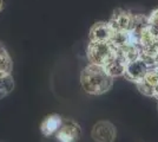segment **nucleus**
<instances>
[{"label": "nucleus", "instance_id": "1", "mask_svg": "<svg viewBox=\"0 0 158 142\" xmlns=\"http://www.w3.org/2000/svg\"><path fill=\"white\" fill-rule=\"evenodd\" d=\"M111 76L106 74L105 69L102 65L89 64L83 69L80 74V83L86 94L99 96L110 91L113 85Z\"/></svg>", "mask_w": 158, "mask_h": 142}, {"label": "nucleus", "instance_id": "2", "mask_svg": "<svg viewBox=\"0 0 158 142\" xmlns=\"http://www.w3.org/2000/svg\"><path fill=\"white\" fill-rule=\"evenodd\" d=\"M86 56L91 64L104 67L117 57V49L111 41H90Z\"/></svg>", "mask_w": 158, "mask_h": 142}, {"label": "nucleus", "instance_id": "3", "mask_svg": "<svg viewBox=\"0 0 158 142\" xmlns=\"http://www.w3.org/2000/svg\"><path fill=\"white\" fill-rule=\"evenodd\" d=\"M54 136L57 142H78L81 136V128L72 118H63Z\"/></svg>", "mask_w": 158, "mask_h": 142}, {"label": "nucleus", "instance_id": "4", "mask_svg": "<svg viewBox=\"0 0 158 142\" xmlns=\"http://www.w3.org/2000/svg\"><path fill=\"white\" fill-rule=\"evenodd\" d=\"M94 142H114L117 137V129L109 121H98L91 130Z\"/></svg>", "mask_w": 158, "mask_h": 142}, {"label": "nucleus", "instance_id": "5", "mask_svg": "<svg viewBox=\"0 0 158 142\" xmlns=\"http://www.w3.org/2000/svg\"><path fill=\"white\" fill-rule=\"evenodd\" d=\"M133 19H135V14L132 12L124 8H116L112 13L111 19L109 20V24L114 31L117 30L130 31L133 26Z\"/></svg>", "mask_w": 158, "mask_h": 142}, {"label": "nucleus", "instance_id": "6", "mask_svg": "<svg viewBox=\"0 0 158 142\" xmlns=\"http://www.w3.org/2000/svg\"><path fill=\"white\" fill-rule=\"evenodd\" d=\"M148 69H149V67L145 64L144 62L142 61V59H139V58H137V59H135V61H132L126 64L123 77L125 78L126 81L137 84L138 82H140L144 78Z\"/></svg>", "mask_w": 158, "mask_h": 142}, {"label": "nucleus", "instance_id": "7", "mask_svg": "<svg viewBox=\"0 0 158 142\" xmlns=\"http://www.w3.org/2000/svg\"><path fill=\"white\" fill-rule=\"evenodd\" d=\"M113 32L114 30L109 24V21H98L90 28L89 39L90 41H110Z\"/></svg>", "mask_w": 158, "mask_h": 142}, {"label": "nucleus", "instance_id": "8", "mask_svg": "<svg viewBox=\"0 0 158 142\" xmlns=\"http://www.w3.org/2000/svg\"><path fill=\"white\" fill-rule=\"evenodd\" d=\"M113 46L116 49L122 46H126V45H138V36L133 33L131 30L130 31H125V30H117L113 32L111 41ZM140 47V46H139Z\"/></svg>", "mask_w": 158, "mask_h": 142}, {"label": "nucleus", "instance_id": "9", "mask_svg": "<svg viewBox=\"0 0 158 142\" xmlns=\"http://www.w3.org/2000/svg\"><path fill=\"white\" fill-rule=\"evenodd\" d=\"M61 116L58 114H51V115H47L41 124H40V131L44 136H52L56 134V131L58 130V128L61 124Z\"/></svg>", "mask_w": 158, "mask_h": 142}, {"label": "nucleus", "instance_id": "10", "mask_svg": "<svg viewBox=\"0 0 158 142\" xmlns=\"http://www.w3.org/2000/svg\"><path fill=\"white\" fill-rule=\"evenodd\" d=\"M158 41V31L152 28L150 25H146L142 28V31L138 34V43L140 49L142 47L150 46L152 44Z\"/></svg>", "mask_w": 158, "mask_h": 142}, {"label": "nucleus", "instance_id": "11", "mask_svg": "<svg viewBox=\"0 0 158 142\" xmlns=\"http://www.w3.org/2000/svg\"><path fill=\"white\" fill-rule=\"evenodd\" d=\"M139 52H140V47L138 45H126L117 49V57L127 64L139 58Z\"/></svg>", "mask_w": 158, "mask_h": 142}, {"label": "nucleus", "instance_id": "12", "mask_svg": "<svg viewBox=\"0 0 158 142\" xmlns=\"http://www.w3.org/2000/svg\"><path fill=\"white\" fill-rule=\"evenodd\" d=\"M12 69H13L12 58L5 46L0 44V77L12 75Z\"/></svg>", "mask_w": 158, "mask_h": 142}, {"label": "nucleus", "instance_id": "13", "mask_svg": "<svg viewBox=\"0 0 158 142\" xmlns=\"http://www.w3.org/2000/svg\"><path fill=\"white\" fill-rule=\"evenodd\" d=\"M125 67L126 63H124L122 59H119L118 57H116L113 61L104 65V69L109 76H111L112 78H116V77H122L124 75Z\"/></svg>", "mask_w": 158, "mask_h": 142}, {"label": "nucleus", "instance_id": "14", "mask_svg": "<svg viewBox=\"0 0 158 142\" xmlns=\"http://www.w3.org/2000/svg\"><path fill=\"white\" fill-rule=\"evenodd\" d=\"M14 89V80L12 75H7L4 77H0V100L6 97L10 93H12Z\"/></svg>", "mask_w": 158, "mask_h": 142}, {"label": "nucleus", "instance_id": "15", "mask_svg": "<svg viewBox=\"0 0 158 142\" xmlns=\"http://www.w3.org/2000/svg\"><path fill=\"white\" fill-rule=\"evenodd\" d=\"M142 81L146 82L148 84L152 85L153 88L158 84V69L155 68V67H151V68L148 69L146 74H145L144 78Z\"/></svg>", "mask_w": 158, "mask_h": 142}, {"label": "nucleus", "instance_id": "16", "mask_svg": "<svg viewBox=\"0 0 158 142\" xmlns=\"http://www.w3.org/2000/svg\"><path fill=\"white\" fill-rule=\"evenodd\" d=\"M136 85H137V89H138L139 93L142 95H144L146 97H153V90H155V88H153L152 85L148 84V83L144 81L138 82Z\"/></svg>", "mask_w": 158, "mask_h": 142}, {"label": "nucleus", "instance_id": "17", "mask_svg": "<svg viewBox=\"0 0 158 142\" xmlns=\"http://www.w3.org/2000/svg\"><path fill=\"white\" fill-rule=\"evenodd\" d=\"M148 25H150L152 28L158 31V8L153 10L148 17Z\"/></svg>", "mask_w": 158, "mask_h": 142}, {"label": "nucleus", "instance_id": "18", "mask_svg": "<svg viewBox=\"0 0 158 142\" xmlns=\"http://www.w3.org/2000/svg\"><path fill=\"white\" fill-rule=\"evenodd\" d=\"M153 97L158 101V84L155 87V90H153Z\"/></svg>", "mask_w": 158, "mask_h": 142}, {"label": "nucleus", "instance_id": "19", "mask_svg": "<svg viewBox=\"0 0 158 142\" xmlns=\"http://www.w3.org/2000/svg\"><path fill=\"white\" fill-rule=\"evenodd\" d=\"M153 67L158 69V54L155 56V64H153Z\"/></svg>", "mask_w": 158, "mask_h": 142}, {"label": "nucleus", "instance_id": "20", "mask_svg": "<svg viewBox=\"0 0 158 142\" xmlns=\"http://www.w3.org/2000/svg\"><path fill=\"white\" fill-rule=\"evenodd\" d=\"M4 6H5V2H4V0H0V12L4 10Z\"/></svg>", "mask_w": 158, "mask_h": 142}]
</instances>
